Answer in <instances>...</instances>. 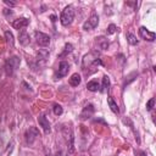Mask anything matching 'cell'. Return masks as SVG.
<instances>
[{
    "instance_id": "6da1fadb",
    "label": "cell",
    "mask_w": 156,
    "mask_h": 156,
    "mask_svg": "<svg viewBox=\"0 0 156 156\" xmlns=\"http://www.w3.org/2000/svg\"><path fill=\"white\" fill-rule=\"evenodd\" d=\"M74 20V10L72 6H67L62 10L61 16H60V22L63 27H68Z\"/></svg>"
},
{
    "instance_id": "7a4b0ae2",
    "label": "cell",
    "mask_w": 156,
    "mask_h": 156,
    "mask_svg": "<svg viewBox=\"0 0 156 156\" xmlns=\"http://www.w3.org/2000/svg\"><path fill=\"white\" fill-rule=\"evenodd\" d=\"M21 63V58L18 56H11L6 60L5 62V72L7 76H12L13 72L20 67Z\"/></svg>"
},
{
    "instance_id": "3957f363",
    "label": "cell",
    "mask_w": 156,
    "mask_h": 156,
    "mask_svg": "<svg viewBox=\"0 0 156 156\" xmlns=\"http://www.w3.org/2000/svg\"><path fill=\"white\" fill-rule=\"evenodd\" d=\"M98 24H99V16H98V13L93 12L91 16L88 18V21H85V22L83 23V29H84V30H91V29H94Z\"/></svg>"
},
{
    "instance_id": "277c9868",
    "label": "cell",
    "mask_w": 156,
    "mask_h": 156,
    "mask_svg": "<svg viewBox=\"0 0 156 156\" xmlns=\"http://www.w3.org/2000/svg\"><path fill=\"white\" fill-rule=\"evenodd\" d=\"M69 71V63L67 61H61L60 65H58V69L55 74V79H61L63 78Z\"/></svg>"
},
{
    "instance_id": "5b68a950",
    "label": "cell",
    "mask_w": 156,
    "mask_h": 156,
    "mask_svg": "<svg viewBox=\"0 0 156 156\" xmlns=\"http://www.w3.org/2000/svg\"><path fill=\"white\" fill-rule=\"evenodd\" d=\"M34 37H35V41L40 45V46H48L50 44V37L43 32H35L34 33Z\"/></svg>"
},
{
    "instance_id": "8992f818",
    "label": "cell",
    "mask_w": 156,
    "mask_h": 156,
    "mask_svg": "<svg viewBox=\"0 0 156 156\" xmlns=\"http://www.w3.org/2000/svg\"><path fill=\"white\" fill-rule=\"evenodd\" d=\"M139 35L141 39L147 40V41H154L156 39V34L154 32H150L146 27H140L139 28Z\"/></svg>"
},
{
    "instance_id": "52a82bcc",
    "label": "cell",
    "mask_w": 156,
    "mask_h": 156,
    "mask_svg": "<svg viewBox=\"0 0 156 156\" xmlns=\"http://www.w3.org/2000/svg\"><path fill=\"white\" fill-rule=\"evenodd\" d=\"M38 135H39V130L35 127H29V129H27L26 134H24L27 144H33Z\"/></svg>"
},
{
    "instance_id": "ba28073f",
    "label": "cell",
    "mask_w": 156,
    "mask_h": 156,
    "mask_svg": "<svg viewBox=\"0 0 156 156\" xmlns=\"http://www.w3.org/2000/svg\"><path fill=\"white\" fill-rule=\"evenodd\" d=\"M28 24H29V20L26 18V17H20V18H17V20H15L12 22V27L15 29H18V30L26 28Z\"/></svg>"
},
{
    "instance_id": "9c48e42d",
    "label": "cell",
    "mask_w": 156,
    "mask_h": 156,
    "mask_svg": "<svg viewBox=\"0 0 156 156\" xmlns=\"http://www.w3.org/2000/svg\"><path fill=\"white\" fill-rule=\"evenodd\" d=\"M96 58H98V54L96 52H90V54L85 55L84 58H83V69H85L87 66L94 65V62H95Z\"/></svg>"
},
{
    "instance_id": "30bf717a",
    "label": "cell",
    "mask_w": 156,
    "mask_h": 156,
    "mask_svg": "<svg viewBox=\"0 0 156 156\" xmlns=\"http://www.w3.org/2000/svg\"><path fill=\"white\" fill-rule=\"evenodd\" d=\"M93 113H94V106H93L91 104H89V105H87V106L83 108V111H82V113H80V118H82V119H87V118L91 117Z\"/></svg>"
},
{
    "instance_id": "8fae6325",
    "label": "cell",
    "mask_w": 156,
    "mask_h": 156,
    "mask_svg": "<svg viewBox=\"0 0 156 156\" xmlns=\"http://www.w3.org/2000/svg\"><path fill=\"white\" fill-rule=\"evenodd\" d=\"M95 43H96L98 48L101 49V50H106L108 48V45H110L106 37H98V38H95Z\"/></svg>"
},
{
    "instance_id": "7c38bea8",
    "label": "cell",
    "mask_w": 156,
    "mask_h": 156,
    "mask_svg": "<svg viewBox=\"0 0 156 156\" xmlns=\"http://www.w3.org/2000/svg\"><path fill=\"white\" fill-rule=\"evenodd\" d=\"M38 122H39V126L48 133V132H50V122H49V119L45 117V116H39L38 117Z\"/></svg>"
},
{
    "instance_id": "4fadbf2b",
    "label": "cell",
    "mask_w": 156,
    "mask_h": 156,
    "mask_svg": "<svg viewBox=\"0 0 156 156\" xmlns=\"http://www.w3.org/2000/svg\"><path fill=\"white\" fill-rule=\"evenodd\" d=\"M80 80H82V78H80V74H78V73H73L72 76H71V78H69V85L71 87H78L79 84H80Z\"/></svg>"
},
{
    "instance_id": "5bb4252c",
    "label": "cell",
    "mask_w": 156,
    "mask_h": 156,
    "mask_svg": "<svg viewBox=\"0 0 156 156\" xmlns=\"http://www.w3.org/2000/svg\"><path fill=\"white\" fill-rule=\"evenodd\" d=\"M66 139H67V147L69 150V154H73L74 152V144H73V140H74V136L72 134V130L69 132V135L67 134L66 135Z\"/></svg>"
},
{
    "instance_id": "9a60e30c",
    "label": "cell",
    "mask_w": 156,
    "mask_h": 156,
    "mask_svg": "<svg viewBox=\"0 0 156 156\" xmlns=\"http://www.w3.org/2000/svg\"><path fill=\"white\" fill-rule=\"evenodd\" d=\"M18 40H20V43H21L22 45H28L29 41H30L29 35H28V33H27L26 30H22V32L20 33V35H18Z\"/></svg>"
},
{
    "instance_id": "2e32d148",
    "label": "cell",
    "mask_w": 156,
    "mask_h": 156,
    "mask_svg": "<svg viewBox=\"0 0 156 156\" xmlns=\"http://www.w3.org/2000/svg\"><path fill=\"white\" fill-rule=\"evenodd\" d=\"M107 104H108V106H110V108H111L112 112H115V113H119L118 105H117V102L113 100L112 96H108V98H107Z\"/></svg>"
},
{
    "instance_id": "e0dca14e",
    "label": "cell",
    "mask_w": 156,
    "mask_h": 156,
    "mask_svg": "<svg viewBox=\"0 0 156 156\" xmlns=\"http://www.w3.org/2000/svg\"><path fill=\"white\" fill-rule=\"evenodd\" d=\"M87 88L90 91H98V90H100V84L96 80H90L87 83Z\"/></svg>"
},
{
    "instance_id": "ac0fdd59",
    "label": "cell",
    "mask_w": 156,
    "mask_h": 156,
    "mask_svg": "<svg viewBox=\"0 0 156 156\" xmlns=\"http://www.w3.org/2000/svg\"><path fill=\"white\" fill-rule=\"evenodd\" d=\"M48 56H49V51L46 49H41V50H39V52L37 55V61L38 62L39 61H45L48 58Z\"/></svg>"
},
{
    "instance_id": "d6986e66",
    "label": "cell",
    "mask_w": 156,
    "mask_h": 156,
    "mask_svg": "<svg viewBox=\"0 0 156 156\" xmlns=\"http://www.w3.org/2000/svg\"><path fill=\"white\" fill-rule=\"evenodd\" d=\"M126 38H127V41H128L130 45H136V44H138V39H136V37H135L133 33H127Z\"/></svg>"
},
{
    "instance_id": "ffe728a7",
    "label": "cell",
    "mask_w": 156,
    "mask_h": 156,
    "mask_svg": "<svg viewBox=\"0 0 156 156\" xmlns=\"http://www.w3.org/2000/svg\"><path fill=\"white\" fill-rule=\"evenodd\" d=\"M72 51H73V45H72L71 43H66V44H65L63 52L60 55V57H63V56H66L67 54H69V52H72Z\"/></svg>"
},
{
    "instance_id": "44dd1931",
    "label": "cell",
    "mask_w": 156,
    "mask_h": 156,
    "mask_svg": "<svg viewBox=\"0 0 156 156\" xmlns=\"http://www.w3.org/2000/svg\"><path fill=\"white\" fill-rule=\"evenodd\" d=\"M108 87H110V78L107 76H104L102 77V85H101V91H106L108 90Z\"/></svg>"
},
{
    "instance_id": "7402d4cb",
    "label": "cell",
    "mask_w": 156,
    "mask_h": 156,
    "mask_svg": "<svg viewBox=\"0 0 156 156\" xmlns=\"http://www.w3.org/2000/svg\"><path fill=\"white\" fill-rule=\"evenodd\" d=\"M5 38H6V41L9 45L13 46V34L10 32V30H6L5 32Z\"/></svg>"
},
{
    "instance_id": "603a6c76",
    "label": "cell",
    "mask_w": 156,
    "mask_h": 156,
    "mask_svg": "<svg viewBox=\"0 0 156 156\" xmlns=\"http://www.w3.org/2000/svg\"><path fill=\"white\" fill-rule=\"evenodd\" d=\"M52 110H54V113H55L56 116H61V115H62V112H63L62 106H61V105H58V104H55V105H54V107H52Z\"/></svg>"
},
{
    "instance_id": "cb8c5ba5",
    "label": "cell",
    "mask_w": 156,
    "mask_h": 156,
    "mask_svg": "<svg viewBox=\"0 0 156 156\" xmlns=\"http://www.w3.org/2000/svg\"><path fill=\"white\" fill-rule=\"evenodd\" d=\"M116 30H117V27H116V24H113V23H111V24L107 27V34H113V33H116Z\"/></svg>"
},
{
    "instance_id": "d4e9b609",
    "label": "cell",
    "mask_w": 156,
    "mask_h": 156,
    "mask_svg": "<svg viewBox=\"0 0 156 156\" xmlns=\"http://www.w3.org/2000/svg\"><path fill=\"white\" fill-rule=\"evenodd\" d=\"M154 105H155V99H154V98H151V99L146 102V110H147V111H151V110H152V107H154Z\"/></svg>"
},
{
    "instance_id": "484cf974",
    "label": "cell",
    "mask_w": 156,
    "mask_h": 156,
    "mask_svg": "<svg viewBox=\"0 0 156 156\" xmlns=\"http://www.w3.org/2000/svg\"><path fill=\"white\" fill-rule=\"evenodd\" d=\"M4 2H5L6 5H9V6H11V7H13V6L16 5V2H13V1H9V0H4Z\"/></svg>"
},
{
    "instance_id": "4316f807",
    "label": "cell",
    "mask_w": 156,
    "mask_h": 156,
    "mask_svg": "<svg viewBox=\"0 0 156 156\" xmlns=\"http://www.w3.org/2000/svg\"><path fill=\"white\" fill-rule=\"evenodd\" d=\"M11 13H12V11H11L10 9H5V10H4V15L7 16V15H11Z\"/></svg>"
},
{
    "instance_id": "83f0119b",
    "label": "cell",
    "mask_w": 156,
    "mask_h": 156,
    "mask_svg": "<svg viewBox=\"0 0 156 156\" xmlns=\"http://www.w3.org/2000/svg\"><path fill=\"white\" fill-rule=\"evenodd\" d=\"M139 156H147V155H146V152H144V151H139Z\"/></svg>"
},
{
    "instance_id": "f1b7e54d",
    "label": "cell",
    "mask_w": 156,
    "mask_h": 156,
    "mask_svg": "<svg viewBox=\"0 0 156 156\" xmlns=\"http://www.w3.org/2000/svg\"><path fill=\"white\" fill-rule=\"evenodd\" d=\"M55 156H62V152L61 151H58V152H56V155Z\"/></svg>"
}]
</instances>
